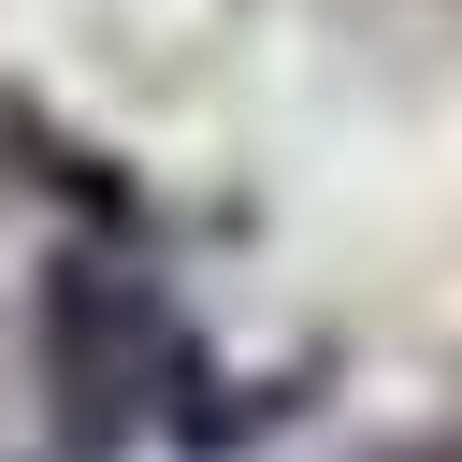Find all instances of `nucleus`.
<instances>
[{
  "mask_svg": "<svg viewBox=\"0 0 462 462\" xmlns=\"http://www.w3.org/2000/svg\"><path fill=\"white\" fill-rule=\"evenodd\" d=\"M43 375H58V433L72 448H116L144 419L159 375H188V332L159 318L144 274L116 260H58V303H43Z\"/></svg>",
  "mask_w": 462,
  "mask_h": 462,
  "instance_id": "nucleus-1",
  "label": "nucleus"
}]
</instances>
